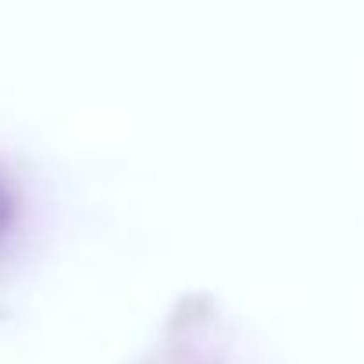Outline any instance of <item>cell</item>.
<instances>
[{
    "label": "cell",
    "instance_id": "6da1fadb",
    "mask_svg": "<svg viewBox=\"0 0 364 364\" xmlns=\"http://www.w3.org/2000/svg\"><path fill=\"white\" fill-rule=\"evenodd\" d=\"M11 218H15V204H11V193H8V186L0 182V232H4V229L11 225Z\"/></svg>",
    "mask_w": 364,
    "mask_h": 364
}]
</instances>
